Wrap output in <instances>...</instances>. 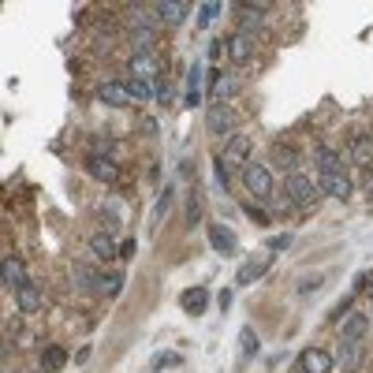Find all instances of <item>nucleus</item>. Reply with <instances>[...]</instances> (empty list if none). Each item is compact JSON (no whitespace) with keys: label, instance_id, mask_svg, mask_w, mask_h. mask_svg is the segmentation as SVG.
<instances>
[{"label":"nucleus","instance_id":"obj_28","mask_svg":"<svg viewBox=\"0 0 373 373\" xmlns=\"http://www.w3.org/2000/svg\"><path fill=\"white\" fill-rule=\"evenodd\" d=\"M213 168H217V180H220V187L228 190V187H232V175H235L239 168L232 165V160H224V157H217V160H213Z\"/></svg>","mask_w":373,"mask_h":373},{"label":"nucleus","instance_id":"obj_9","mask_svg":"<svg viewBox=\"0 0 373 373\" xmlns=\"http://www.w3.org/2000/svg\"><path fill=\"white\" fill-rule=\"evenodd\" d=\"M86 172L93 175V180H101V183L120 180V165H116L112 157H105V153H93V157L86 160Z\"/></svg>","mask_w":373,"mask_h":373},{"label":"nucleus","instance_id":"obj_3","mask_svg":"<svg viewBox=\"0 0 373 373\" xmlns=\"http://www.w3.org/2000/svg\"><path fill=\"white\" fill-rule=\"evenodd\" d=\"M205 127H209V135H232L239 127V112L228 101H213L205 108Z\"/></svg>","mask_w":373,"mask_h":373},{"label":"nucleus","instance_id":"obj_11","mask_svg":"<svg viewBox=\"0 0 373 373\" xmlns=\"http://www.w3.org/2000/svg\"><path fill=\"white\" fill-rule=\"evenodd\" d=\"M71 277H75V287L78 291H90V295H93V291H101V272H97L93 265H86V262H78V265H71Z\"/></svg>","mask_w":373,"mask_h":373},{"label":"nucleus","instance_id":"obj_36","mask_svg":"<svg viewBox=\"0 0 373 373\" xmlns=\"http://www.w3.org/2000/svg\"><path fill=\"white\" fill-rule=\"evenodd\" d=\"M362 190H366V198H373V172H366V180H362Z\"/></svg>","mask_w":373,"mask_h":373},{"label":"nucleus","instance_id":"obj_12","mask_svg":"<svg viewBox=\"0 0 373 373\" xmlns=\"http://www.w3.org/2000/svg\"><path fill=\"white\" fill-rule=\"evenodd\" d=\"M269 265H272V257H269V254H262V257H250V262L239 269L235 284H239V287H247V284H254V280H262L265 272H269Z\"/></svg>","mask_w":373,"mask_h":373},{"label":"nucleus","instance_id":"obj_19","mask_svg":"<svg viewBox=\"0 0 373 373\" xmlns=\"http://www.w3.org/2000/svg\"><path fill=\"white\" fill-rule=\"evenodd\" d=\"M153 11H157V19L168 23V26H180L187 19V4H183V0H180V4H157Z\"/></svg>","mask_w":373,"mask_h":373},{"label":"nucleus","instance_id":"obj_33","mask_svg":"<svg viewBox=\"0 0 373 373\" xmlns=\"http://www.w3.org/2000/svg\"><path fill=\"white\" fill-rule=\"evenodd\" d=\"M217 15H220V4H202V11H198V23H202V26H209V23L217 19Z\"/></svg>","mask_w":373,"mask_h":373},{"label":"nucleus","instance_id":"obj_35","mask_svg":"<svg viewBox=\"0 0 373 373\" xmlns=\"http://www.w3.org/2000/svg\"><path fill=\"white\" fill-rule=\"evenodd\" d=\"M168 205H172V190H165V194H160V202H157V220L168 213Z\"/></svg>","mask_w":373,"mask_h":373},{"label":"nucleus","instance_id":"obj_18","mask_svg":"<svg viewBox=\"0 0 373 373\" xmlns=\"http://www.w3.org/2000/svg\"><path fill=\"white\" fill-rule=\"evenodd\" d=\"M351 160L354 165H373V138L369 135H354L351 138Z\"/></svg>","mask_w":373,"mask_h":373},{"label":"nucleus","instance_id":"obj_38","mask_svg":"<svg viewBox=\"0 0 373 373\" xmlns=\"http://www.w3.org/2000/svg\"><path fill=\"white\" fill-rule=\"evenodd\" d=\"M369 299H373V295H369Z\"/></svg>","mask_w":373,"mask_h":373},{"label":"nucleus","instance_id":"obj_4","mask_svg":"<svg viewBox=\"0 0 373 373\" xmlns=\"http://www.w3.org/2000/svg\"><path fill=\"white\" fill-rule=\"evenodd\" d=\"M317 187H321V194H329V198H336V202H347L351 194H354V183L347 180V172H325V175H317Z\"/></svg>","mask_w":373,"mask_h":373},{"label":"nucleus","instance_id":"obj_25","mask_svg":"<svg viewBox=\"0 0 373 373\" xmlns=\"http://www.w3.org/2000/svg\"><path fill=\"white\" fill-rule=\"evenodd\" d=\"M359 362H362V347L354 344V339H339V366L354 369Z\"/></svg>","mask_w":373,"mask_h":373},{"label":"nucleus","instance_id":"obj_15","mask_svg":"<svg viewBox=\"0 0 373 373\" xmlns=\"http://www.w3.org/2000/svg\"><path fill=\"white\" fill-rule=\"evenodd\" d=\"M97 97H101L105 105H112V108L131 105V93H127V83H101V86H97Z\"/></svg>","mask_w":373,"mask_h":373},{"label":"nucleus","instance_id":"obj_6","mask_svg":"<svg viewBox=\"0 0 373 373\" xmlns=\"http://www.w3.org/2000/svg\"><path fill=\"white\" fill-rule=\"evenodd\" d=\"M0 277H4V284H8L11 291H19V287H26V284H30L26 262H23V257H15V254H8V257H4V265H0Z\"/></svg>","mask_w":373,"mask_h":373},{"label":"nucleus","instance_id":"obj_22","mask_svg":"<svg viewBox=\"0 0 373 373\" xmlns=\"http://www.w3.org/2000/svg\"><path fill=\"white\" fill-rule=\"evenodd\" d=\"M101 220H105V228H108V232H116L120 224H123V202L108 198V202L101 205Z\"/></svg>","mask_w":373,"mask_h":373},{"label":"nucleus","instance_id":"obj_10","mask_svg":"<svg viewBox=\"0 0 373 373\" xmlns=\"http://www.w3.org/2000/svg\"><path fill=\"white\" fill-rule=\"evenodd\" d=\"M262 23H265V11L257 8V4H239V8H235V26H239V34L262 30Z\"/></svg>","mask_w":373,"mask_h":373},{"label":"nucleus","instance_id":"obj_34","mask_svg":"<svg viewBox=\"0 0 373 373\" xmlns=\"http://www.w3.org/2000/svg\"><path fill=\"white\" fill-rule=\"evenodd\" d=\"M277 160H280V165H287V168H291V165H295V153H291L287 145H277ZM291 172H295V168H291Z\"/></svg>","mask_w":373,"mask_h":373},{"label":"nucleus","instance_id":"obj_31","mask_svg":"<svg viewBox=\"0 0 373 373\" xmlns=\"http://www.w3.org/2000/svg\"><path fill=\"white\" fill-rule=\"evenodd\" d=\"M180 362H183V359H180L175 351H165V354H157V362H153L150 369H153V373H160V369H175Z\"/></svg>","mask_w":373,"mask_h":373},{"label":"nucleus","instance_id":"obj_39","mask_svg":"<svg viewBox=\"0 0 373 373\" xmlns=\"http://www.w3.org/2000/svg\"><path fill=\"white\" fill-rule=\"evenodd\" d=\"M299 373H302V369H299Z\"/></svg>","mask_w":373,"mask_h":373},{"label":"nucleus","instance_id":"obj_17","mask_svg":"<svg viewBox=\"0 0 373 373\" xmlns=\"http://www.w3.org/2000/svg\"><path fill=\"white\" fill-rule=\"evenodd\" d=\"M15 302H19V310H23V314H38L41 306H45V295H41L34 284H26V287L15 291Z\"/></svg>","mask_w":373,"mask_h":373},{"label":"nucleus","instance_id":"obj_7","mask_svg":"<svg viewBox=\"0 0 373 373\" xmlns=\"http://www.w3.org/2000/svg\"><path fill=\"white\" fill-rule=\"evenodd\" d=\"M127 71H131V78H142V83H157L160 63H157L153 53H135L131 63H127Z\"/></svg>","mask_w":373,"mask_h":373},{"label":"nucleus","instance_id":"obj_14","mask_svg":"<svg viewBox=\"0 0 373 373\" xmlns=\"http://www.w3.org/2000/svg\"><path fill=\"white\" fill-rule=\"evenodd\" d=\"M180 302H183V310H187L190 317H202V314L209 310V291H205V287H187L183 295H180Z\"/></svg>","mask_w":373,"mask_h":373},{"label":"nucleus","instance_id":"obj_27","mask_svg":"<svg viewBox=\"0 0 373 373\" xmlns=\"http://www.w3.org/2000/svg\"><path fill=\"white\" fill-rule=\"evenodd\" d=\"M198 220H202V190H190V198H187V228H194Z\"/></svg>","mask_w":373,"mask_h":373},{"label":"nucleus","instance_id":"obj_20","mask_svg":"<svg viewBox=\"0 0 373 373\" xmlns=\"http://www.w3.org/2000/svg\"><path fill=\"white\" fill-rule=\"evenodd\" d=\"M209 93L220 97V101H224V97H232V93H235V78H232V75H217V71H209Z\"/></svg>","mask_w":373,"mask_h":373},{"label":"nucleus","instance_id":"obj_1","mask_svg":"<svg viewBox=\"0 0 373 373\" xmlns=\"http://www.w3.org/2000/svg\"><path fill=\"white\" fill-rule=\"evenodd\" d=\"M287 198H291V205H299V209H314L321 202V187L310 180V175L291 172L287 175Z\"/></svg>","mask_w":373,"mask_h":373},{"label":"nucleus","instance_id":"obj_30","mask_svg":"<svg viewBox=\"0 0 373 373\" xmlns=\"http://www.w3.org/2000/svg\"><path fill=\"white\" fill-rule=\"evenodd\" d=\"M239 347H242V354H247V359H254V354H257V336H254L250 329H239Z\"/></svg>","mask_w":373,"mask_h":373},{"label":"nucleus","instance_id":"obj_8","mask_svg":"<svg viewBox=\"0 0 373 373\" xmlns=\"http://www.w3.org/2000/svg\"><path fill=\"white\" fill-rule=\"evenodd\" d=\"M250 150H254V145H250L247 135H232L220 157H224V160H232L235 168H247V165H250Z\"/></svg>","mask_w":373,"mask_h":373},{"label":"nucleus","instance_id":"obj_26","mask_svg":"<svg viewBox=\"0 0 373 373\" xmlns=\"http://www.w3.org/2000/svg\"><path fill=\"white\" fill-rule=\"evenodd\" d=\"M63 362H68V351H63V347H45V354H41V373H56Z\"/></svg>","mask_w":373,"mask_h":373},{"label":"nucleus","instance_id":"obj_2","mask_svg":"<svg viewBox=\"0 0 373 373\" xmlns=\"http://www.w3.org/2000/svg\"><path fill=\"white\" fill-rule=\"evenodd\" d=\"M242 187H247L254 198H272V190H277V175H272L269 165H247V168H242Z\"/></svg>","mask_w":373,"mask_h":373},{"label":"nucleus","instance_id":"obj_29","mask_svg":"<svg viewBox=\"0 0 373 373\" xmlns=\"http://www.w3.org/2000/svg\"><path fill=\"white\" fill-rule=\"evenodd\" d=\"M317 168H321V175L325 172H344V160H339L336 153H329V150H321L317 153Z\"/></svg>","mask_w":373,"mask_h":373},{"label":"nucleus","instance_id":"obj_13","mask_svg":"<svg viewBox=\"0 0 373 373\" xmlns=\"http://www.w3.org/2000/svg\"><path fill=\"white\" fill-rule=\"evenodd\" d=\"M209 242H213V250L224 257L235 254V235H232L228 224H209Z\"/></svg>","mask_w":373,"mask_h":373},{"label":"nucleus","instance_id":"obj_5","mask_svg":"<svg viewBox=\"0 0 373 373\" xmlns=\"http://www.w3.org/2000/svg\"><path fill=\"white\" fill-rule=\"evenodd\" d=\"M332 366H336V359L329 351H321V347H306L299 354V369L302 373H332Z\"/></svg>","mask_w":373,"mask_h":373},{"label":"nucleus","instance_id":"obj_21","mask_svg":"<svg viewBox=\"0 0 373 373\" xmlns=\"http://www.w3.org/2000/svg\"><path fill=\"white\" fill-rule=\"evenodd\" d=\"M157 83H142V78H127V93H131V101H153L157 97Z\"/></svg>","mask_w":373,"mask_h":373},{"label":"nucleus","instance_id":"obj_24","mask_svg":"<svg viewBox=\"0 0 373 373\" xmlns=\"http://www.w3.org/2000/svg\"><path fill=\"white\" fill-rule=\"evenodd\" d=\"M228 53H232V60L242 63V60H250V56H254V45H250L247 34H232V38H228Z\"/></svg>","mask_w":373,"mask_h":373},{"label":"nucleus","instance_id":"obj_23","mask_svg":"<svg viewBox=\"0 0 373 373\" xmlns=\"http://www.w3.org/2000/svg\"><path fill=\"white\" fill-rule=\"evenodd\" d=\"M366 329H369V317L366 314H351L344 321V339H354V344H359V339L366 336Z\"/></svg>","mask_w":373,"mask_h":373},{"label":"nucleus","instance_id":"obj_16","mask_svg":"<svg viewBox=\"0 0 373 373\" xmlns=\"http://www.w3.org/2000/svg\"><path fill=\"white\" fill-rule=\"evenodd\" d=\"M90 250H93L97 262H112L120 247H116V239H112V232H93L90 235Z\"/></svg>","mask_w":373,"mask_h":373},{"label":"nucleus","instance_id":"obj_32","mask_svg":"<svg viewBox=\"0 0 373 373\" xmlns=\"http://www.w3.org/2000/svg\"><path fill=\"white\" fill-rule=\"evenodd\" d=\"M120 287H123V272H112L101 284V295H120Z\"/></svg>","mask_w":373,"mask_h":373},{"label":"nucleus","instance_id":"obj_37","mask_svg":"<svg viewBox=\"0 0 373 373\" xmlns=\"http://www.w3.org/2000/svg\"><path fill=\"white\" fill-rule=\"evenodd\" d=\"M247 209H250V217H254L257 224H265V220H269V217H265V213H262V209H257V205H247Z\"/></svg>","mask_w":373,"mask_h":373}]
</instances>
